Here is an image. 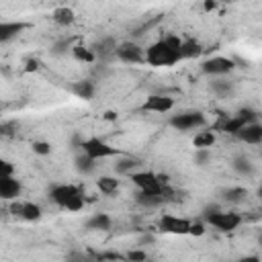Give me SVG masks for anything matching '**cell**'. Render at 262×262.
<instances>
[{
	"label": "cell",
	"mask_w": 262,
	"mask_h": 262,
	"mask_svg": "<svg viewBox=\"0 0 262 262\" xmlns=\"http://www.w3.org/2000/svg\"><path fill=\"white\" fill-rule=\"evenodd\" d=\"M180 45L182 39L176 35H166L162 39H158L156 43H151L145 49V61L154 68H170L178 61H182L180 57Z\"/></svg>",
	"instance_id": "cell-1"
},
{
	"label": "cell",
	"mask_w": 262,
	"mask_h": 262,
	"mask_svg": "<svg viewBox=\"0 0 262 262\" xmlns=\"http://www.w3.org/2000/svg\"><path fill=\"white\" fill-rule=\"evenodd\" d=\"M131 180H133V184H135L141 192L164 194L166 199H170V194H172L170 186L162 184L160 174H156V172H147V170H143V172H133V174H131Z\"/></svg>",
	"instance_id": "cell-2"
},
{
	"label": "cell",
	"mask_w": 262,
	"mask_h": 262,
	"mask_svg": "<svg viewBox=\"0 0 262 262\" xmlns=\"http://www.w3.org/2000/svg\"><path fill=\"white\" fill-rule=\"evenodd\" d=\"M205 221L209 225H213L215 229L227 233V231H233V229L239 227L242 217L237 213H231V211H217V209H213V211L205 213Z\"/></svg>",
	"instance_id": "cell-3"
},
{
	"label": "cell",
	"mask_w": 262,
	"mask_h": 262,
	"mask_svg": "<svg viewBox=\"0 0 262 262\" xmlns=\"http://www.w3.org/2000/svg\"><path fill=\"white\" fill-rule=\"evenodd\" d=\"M170 127H174L176 131H192V129H201L205 127L207 119L201 111H186V113H178L174 117H170Z\"/></svg>",
	"instance_id": "cell-4"
},
{
	"label": "cell",
	"mask_w": 262,
	"mask_h": 262,
	"mask_svg": "<svg viewBox=\"0 0 262 262\" xmlns=\"http://www.w3.org/2000/svg\"><path fill=\"white\" fill-rule=\"evenodd\" d=\"M82 151L86 156H90L92 160H102V158H113V156H119V149L113 147L111 143L98 139V137H88V139H82Z\"/></svg>",
	"instance_id": "cell-5"
},
{
	"label": "cell",
	"mask_w": 262,
	"mask_h": 262,
	"mask_svg": "<svg viewBox=\"0 0 262 262\" xmlns=\"http://www.w3.org/2000/svg\"><path fill=\"white\" fill-rule=\"evenodd\" d=\"M201 70L203 74L207 76H213V78H223L227 74H231L235 70V61L231 57H223V55H215V57H209L201 63Z\"/></svg>",
	"instance_id": "cell-6"
},
{
	"label": "cell",
	"mask_w": 262,
	"mask_h": 262,
	"mask_svg": "<svg viewBox=\"0 0 262 262\" xmlns=\"http://www.w3.org/2000/svg\"><path fill=\"white\" fill-rule=\"evenodd\" d=\"M115 57L123 63H141V61H145V49L139 47L135 41H123V43H119Z\"/></svg>",
	"instance_id": "cell-7"
},
{
	"label": "cell",
	"mask_w": 262,
	"mask_h": 262,
	"mask_svg": "<svg viewBox=\"0 0 262 262\" xmlns=\"http://www.w3.org/2000/svg\"><path fill=\"white\" fill-rule=\"evenodd\" d=\"M160 231L164 233H174V235H186L190 233V221L182 219V217H174V215H162L158 221Z\"/></svg>",
	"instance_id": "cell-8"
},
{
	"label": "cell",
	"mask_w": 262,
	"mask_h": 262,
	"mask_svg": "<svg viewBox=\"0 0 262 262\" xmlns=\"http://www.w3.org/2000/svg\"><path fill=\"white\" fill-rule=\"evenodd\" d=\"M174 108V98L168 94H149L145 102L141 104V111L145 113H170Z\"/></svg>",
	"instance_id": "cell-9"
},
{
	"label": "cell",
	"mask_w": 262,
	"mask_h": 262,
	"mask_svg": "<svg viewBox=\"0 0 262 262\" xmlns=\"http://www.w3.org/2000/svg\"><path fill=\"white\" fill-rule=\"evenodd\" d=\"M23 190V184L16 176H0V199L6 203H14Z\"/></svg>",
	"instance_id": "cell-10"
},
{
	"label": "cell",
	"mask_w": 262,
	"mask_h": 262,
	"mask_svg": "<svg viewBox=\"0 0 262 262\" xmlns=\"http://www.w3.org/2000/svg\"><path fill=\"white\" fill-rule=\"evenodd\" d=\"M78 192H80V188L74 186V184H55V186L49 190V199H51L57 207L66 209V205L70 203V199L76 196Z\"/></svg>",
	"instance_id": "cell-11"
},
{
	"label": "cell",
	"mask_w": 262,
	"mask_h": 262,
	"mask_svg": "<svg viewBox=\"0 0 262 262\" xmlns=\"http://www.w3.org/2000/svg\"><path fill=\"white\" fill-rule=\"evenodd\" d=\"M10 211L12 215H18L20 219L25 221H39L41 219V207L35 205V203H10Z\"/></svg>",
	"instance_id": "cell-12"
},
{
	"label": "cell",
	"mask_w": 262,
	"mask_h": 262,
	"mask_svg": "<svg viewBox=\"0 0 262 262\" xmlns=\"http://www.w3.org/2000/svg\"><path fill=\"white\" fill-rule=\"evenodd\" d=\"M29 25L20 20H2L0 23V43H8L14 37H18Z\"/></svg>",
	"instance_id": "cell-13"
},
{
	"label": "cell",
	"mask_w": 262,
	"mask_h": 262,
	"mask_svg": "<svg viewBox=\"0 0 262 262\" xmlns=\"http://www.w3.org/2000/svg\"><path fill=\"white\" fill-rule=\"evenodd\" d=\"M235 139L244 141V143H250V145H262V125L260 123H252V125H246L237 135Z\"/></svg>",
	"instance_id": "cell-14"
},
{
	"label": "cell",
	"mask_w": 262,
	"mask_h": 262,
	"mask_svg": "<svg viewBox=\"0 0 262 262\" xmlns=\"http://www.w3.org/2000/svg\"><path fill=\"white\" fill-rule=\"evenodd\" d=\"M117 47H119V43H117L113 37H104V39H100V41H96V43L92 45V51L96 53V57L106 59V57H115Z\"/></svg>",
	"instance_id": "cell-15"
},
{
	"label": "cell",
	"mask_w": 262,
	"mask_h": 262,
	"mask_svg": "<svg viewBox=\"0 0 262 262\" xmlns=\"http://www.w3.org/2000/svg\"><path fill=\"white\" fill-rule=\"evenodd\" d=\"M84 225H86V229H90V231H106V229H111L113 219H111L106 213H94L92 217L86 219Z\"/></svg>",
	"instance_id": "cell-16"
},
{
	"label": "cell",
	"mask_w": 262,
	"mask_h": 262,
	"mask_svg": "<svg viewBox=\"0 0 262 262\" xmlns=\"http://www.w3.org/2000/svg\"><path fill=\"white\" fill-rule=\"evenodd\" d=\"M51 18H53V23L59 25V27H70V25H74V20H76V12H74L70 6H57V8L51 12Z\"/></svg>",
	"instance_id": "cell-17"
},
{
	"label": "cell",
	"mask_w": 262,
	"mask_h": 262,
	"mask_svg": "<svg viewBox=\"0 0 262 262\" xmlns=\"http://www.w3.org/2000/svg\"><path fill=\"white\" fill-rule=\"evenodd\" d=\"M231 168H233V172L239 174V176H246V178L254 176V164H252V160L246 158V156H235V158L231 160Z\"/></svg>",
	"instance_id": "cell-18"
},
{
	"label": "cell",
	"mask_w": 262,
	"mask_h": 262,
	"mask_svg": "<svg viewBox=\"0 0 262 262\" xmlns=\"http://www.w3.org/2000/svg\"><path fill=\"white\" fill-rule=\"evenodd\" d=\"M135 201H137V205H141V207H147V209H156V207H160V205H164L168 199L164 196V194H151V192H137L135 194Z\"/></svg>",
	"instance_id": "cell-19"
},
{
	"label": "cell",
	"mask_w": 262,
	"mask_h": 262,
	"mask_svg": "<svg viewBox=\"0 0 262 262\" xmlns=\"http://www.w3.org/2000/svg\"><path fill=\"white\" fill-rule=\"evenodd\" d=\"M201 51H203V45L196 39H182V45H180V57L182 59H194L201 55Z\"/></svg>",
	"instance_id": "cell-20"
},
{
	"label": "cell",
	"mask_w": 262,
	"mask_h": 262,
	"mask_svg": "<svg viewBox=\"0 0 262 262\" xmlns=\"http://www.w3.org/2000/svg\"><path fill=\"white\" fill-rule=\"evenodd\" d=\"M72 92L82 100H90L94 96V92H96V86L90 80H82V82H74L72 84Z\"/></svg>",
	"instance_id": "cell-21"
},
{
	"label": "cell",
	"mask_w": 262,
	"mask_h": 262,
	"mask_svg": "<svg viewBox=\"0 0 262 262\" xmlns=\"http://www.w3.org/2000/svg\"><path fill=\"white\" fill-rule=\"evenodd\" d=\"M119 186H121V182L115 176H98V180H96V188L102 194H117Z\"/></svg>",
	"instance_id": "cell-22"
},
{
	"label": "cell",
	"mask_w": 262,
	"mask_h": 262,
	"mask_svg": "<svg viewBox=\"0 0 262 262\" xmlns=\"http://www.w3.org/2000/svg\"><path fill=\"white\" fill-rule=\"evenodd\" d=\"M72 55H74V59H78V61H84V63H94L98 57H96V53L92 51V47H84V45H74L72 49Z\"/></svg>",
	"instance_id": "cell-23"
},
{
	"label": "cell",
	"mask_w": 262,
	"mask_h": 262,
	"mask_svg": "<svg viewBox=\"0 0 262 262\" xmlns=\"http://www.w3.org/2000/svg\"><path fill=\"white\" fill-rule=\"evenodd\" d=\"M246 196H248V188H244V186H231V188L223 190V199L227 203H233V205L246 201Z\"/></svg>",
	"instance_id": "cell-24"
},
{
	"label": "cell",
	"mask_w": 262,
	"mask_h": 262,
	"mask_svg": "<svg viewBox=\"0 0 262 262\" xmlns=\"http://www.w3.org/2000/svg\"><path fill=\"white\" fill-rule=\"evenodd\" d=\"M215 143V133L213 131H199L192 139V145L196 149H209Z\"/></svg>",
	"instance_id": "cell-25"
},
{
	"label": "cell",
	"mask_w": 262,
	"mask_h": 262,
	"mask_svg": "<svg viewBox=\"0 0 262 262\" xmlns=\"http://www.w3.org/2000/svg\"><path fill=\"white\" fill-rule=\"evenodd\" d=\"M74 162H76V170H78V172H82V174H90V172H94V166H96L94 162H96V160H92V158L86 156L84 151H82L80 156H76Z\"/></svg>",
	"instance_id": "cell-26"
},
{
	"label": "cell",
	"mask_w": 262,
	"mask_h": 262,
	"mask_svg": "<svg viewBox=\"0 0 262 262\" xmlns=\"http://www.w3.org/2000/svg\"><path fill=\"white\" fill-rule=\"evenodd\" d=\"M211 90L217 94V96H227L233 92V84L229 80H213L211 82Z\"/></svg>",
	"instance_id": "cell-27"
},
{
	"label": "cell",
	"mask_w": 262,
	"mask_h": 262,
	"mask_svg": "<svg viewBox=\"0 0 262 262\" xmlns=\"http://www.w3.org/2000/svg\"><path fill=\"white\" fill-rule=\"evenodd\" d=\"M139 166V160L137 158H123V160H119V164L115 166L117 168V172L119 174H133V168H137Z\"/></svg>",
	"instance_id": "cell-28"
},
{
	"label": "cell",
	"mask_w": 262,
	"mask_h": 262,
	"mask_svg": "<svg viewBox=\"0 0 262 262\" xmlns=\"http://www.w3.org/2000/svg\"><path fill=\"white\" fill-rule=\"evenodd\" d=\"M82 209H84V194H82V190H80L76 196H72V199H70V203L66 205V211L78 213V211H82Z\"/></svg>",
	"instance_id": "cell-29"
},
{
	"label": "cell",
	"mask_w": 262,
	"mask_h": 262,
	"mask_svg": "<svg viewBox=\"0 0 262 262\" xmlns=\"http://www.w3.org/2000/svg\"><path fill=\"white\" fill-rule=\"evenodd\" d=\"M31 149L37 156H49L51 154V143L49 141H33L31 143Z\"/></svg>",
	"instance_id": "cell-30"
},
{
	"label": "cell",
	"mask_w": 262,
	"mask_h": 262,
	"mask_svg": "<svg viewBox=\"0 0 262 262\" xmlns=\"http://www.w3.org/2000/svg\"><path fill=\"white\" fill-rule=\"evenodd\" d=\"M145 260H149V258H147V252H143V250H129L125 254V262H145Z\"/></svg>",
	"instance_id": "cell-31"
},
{
	"label": "cell",
	"mask_w": 262,
	"mask_h": 262,
	"mask_svg": "<svg viewBox=\"0 0 262 262\" xmlns=\"http://www.w3.org/2000/svg\"><path fill=\"white\" fill-rule=\"evenodd\" d=\"M0 176H14V166L8 160L0 162Z\"/></svg>",
	"instance_id": "cell-32"
},
{
	"label": "cell",
	"mask_w": 262,
	"mask_h": 262,
	"mask_svg": "<svg viewBox=\"0 0 262 262\" xmlns=\"http://www.w3.org/2000/svg\"><path fill=\"white\" fill-rule=\"evenodd\" d=\"M0 131H2V135H12L14 131H16V123H8V121H2V125H0Z\"/></svg>",
	"instance_id": "cell-33"
},
{
	"label": "cell",
	"mask_w": 262,
	"mask_h": 262,
	"mask_svg": "<svg viewBox=\"0 0 262 262\" xmlns=\"http://www.w3.org/2000/svg\"><path fill=\"white\" fill-rule=\"evenodd\" d=\"M194 160H196V164H199V166H205V164H207V160H209V149H196Z\"/></svg>",
	"instance_id": "cell-34"
},
{
	"label": "cell",
	"mask_w": 262,
	"mask_h": 262,
	"mask_svg": "<svg viewBox=\"0 0 262 262\" xmlns=\"http://www.w3.org/2000/svg\"><path fill=\"white\" fill-rule=\"evenodd\" d=\"M205 233V223L196 221V223H190V235H203Z\"/></svg>",
	"instance_id": "cell-35"
},
{
	"label": "cell",
	"mask_w": 262,
	"mask_h": 262,
	"mask_svg": "<svg viewBox=\"0 0 262 262\" xmlns=\"http://www.w3.org/2000/svg\"><path fill=\"white\" fill-rule=\"evenodd\" d=\"M68 47H70V45H68V41H59V43H55V45H53V53H57V55H59V53H63Z\"/></svg>",
	"instance_id": "cell-36"
},
{
	"label": "cell",
	"mask_w": 262,
	"mask_h": 262,
	"mask_svg": "<svg viewBox=\"0 0 262 262\" xmlns=\"http://www.w3.org/2000/svg\"><path fill=\"white\" fill-rule=\"evenodd\" d=\"M237 262H262V260H260V256H256V254H250V256H242Z\"/></svg>",
	"instance_id": "cell-37"
},
{
	"label": "cell",
	"mask_w": 262,
	"mask_h": 262,
	"mask_svg": "<svg viewBox=\"0 0 262 262\" xmlns=\"http://www.w3.org/2000/svg\"><path fill=\"white\" fill-rule=\"evenodd\" d=\"M104 119H106V121H117V113H115V111H106V113H104Z\"/></svg>",
	"instance_id": "cell-38"
},
{
	"label": "cell",
	"mask_w": 262,
	"mask_h": 262,
	"mask_svg": "<svg viewBox=\"0 0 262 262\" xmlns=\"http://www.w3.org/2000/svg\"><path fill=\"white\" fill-rule=\"evenodd\" d=\"M203 6H205V10H215V8H217V2H211V0H207Z\"/></svg>",
	"instance_id": "cell-39"
},
{
	"label": "cell",
	"mask_w": 262,
	"mask_h": 262,
	"mask_svg": "<svg viewBox=\"0 0 262 262\" xmlns=\"http://www.w3.org/2000/svg\"><path fill=\"white\" fill-rule=\"evenodd\" d=\"M27 70H37V61H27Z\"/></svg>",
	"instance_id": "cell-40"
},
{
	"label": "cell",
	"mask_w": 262,
	"mask_h": 262,
	"mask_svg": "<svg viewBox=\"0 0 262 262\" xmlns=\"http://www.w3.org/2000/svg\"><path fill=\"white\" fill-rule=\"evenodd\" d=\"M258 196H260V201H262V184H260V188H258Z\"/></svg>",
	"instance_id": "cell-41"
},
{
	"label": "cell",
	"mask_w": 262,
	"mask_h": 262,
	"mask_svg": "<svg viewBox=\"0 0 262 262\" xmlns=\"http://www.w3.org/2000/svg\"><path fill=\"white\" fill-rule=\"evenodd\" d=\"M260 244H262V235H260Z\"/></svg>",
	"instance_id": "cell-42"
},
{
	"label": "cell",
	"mask_w": 262,
	"mask_h": 262,
	"mask_svg": "<svg viewBox=\"0 0 262 262\" xmlns=\"http://www.w3.org/2000/svg\"><path fill=\"white\" fill-rule=\"evenodd\" d=\"M145 262H151V260H145Z\"/></svg>",
	"instance_id": "cell-43"
}]
</instances>
